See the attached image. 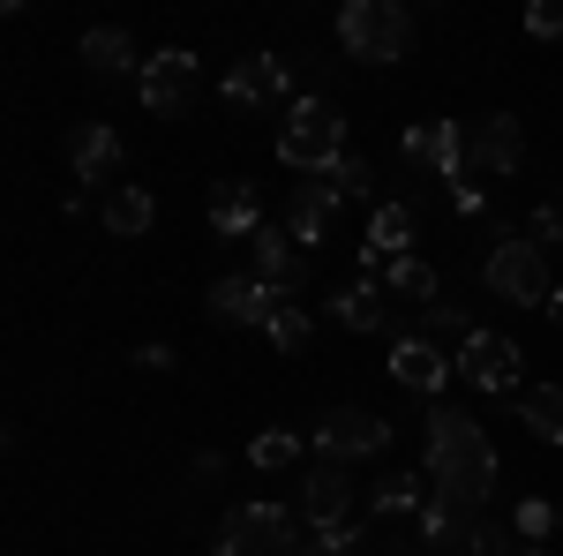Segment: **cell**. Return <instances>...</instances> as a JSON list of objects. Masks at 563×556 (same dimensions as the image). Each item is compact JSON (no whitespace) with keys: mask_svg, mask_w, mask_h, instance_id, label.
<instances>
[{"mask_svg":"<svg viewBox=\"0 0 563 556\" xmlns=\"http://www.w3.org/2000/svg\"><path fill=\"white\" fill-rule=\"evenodd\" d=\"M429 497L451 519H481V504L496 497V444L451 406H429Z\"/></svg>","mask_w":563,"mask_h":556,"instance_id":"1","label":"cell"},{"mask_svg":"<svg viewBox=\"0 0 563 556\" xmlns=\"http://www.w3.org/2000/svg\"><path fill=\"white\" fill-rule=\"evenodd\" d=\"M278 159L294 173H316V181H323V173L346 159V113H339L331 98H316V90L294 98V113H286V129H278Z\"/></svg>","mask_w":563,"mask_h":556,"instance_id":"2","label":"cell"},{"mask_svg":"<svg viewBox=\"0 0 563 556\" xmlns=\"http://www.w3.org/2000/svg\"><path fill=\"white\" fill-rule=\"evenodd\" d=\"M339 39H346L353 61H406V45H413V15H406L398 0H346Z\"/></svg>","mask_w":563,"mask_h":556,"instance_id":"3","label":"cell"},{"mask_svg":"<svg viewBox=\"0 0 563 556\" xmlns=\"http://www.w3.org/2000/svg\"><path fill=\"white\" fill-rule=\"evenodd\" d=\"M211 556H301V519L278 504H241V512H225Z\"/></svg>","mask_w":563,"mask_h":556,"instance_id":"4","label":"cell"},{"mask_svg":"<svg viewBox=\"0 0 563 556\" xmlns=\"http://www.w3.org/2000/svg\"><path fill=\"white\" fill-rule=\"evenodd\" d=\"M481 279H488V294H496V301H519V308H533V301L549 308V301H556L549 263H541V249H533L526 233H504V241L488 249V271H481Z\"/></svg>","mask_w":563,"mask_h":556,"instance_id":"5","label":"cell"},{"mask_svg":"<svg viewBox=\"0 0 563 556\" xmlns=\"http://www.w3.org/2000/svg\"><path fill=\"white\" fill-rule=\"evenodd\" d=\"M286 90H294L286 61H278V53H249V61L225 76V106H233V113H271V106H278V113H294V98H286Z\"/></svg>","mask_w":563,"mask_h":556,"instance_id":"6","label":"cell"},{"mask_svg":"<svg viewBox=\"0 0 563 556\" xmlns=\"http://www.w3.org/2000/svg\"><path fill=\"white\" fill-rule=\"evenodd\" d=\"M196 84H203V76H196V53H188V45H166V53H151V61H143V76H135L143 106H151V113H166V121H174L180 106L196 98Z\"/></svg>","mask_w":563,"mask_h":556,"instance_id":"7","label":"cell"},{"mask_svg":"<svg viewBox=\"0 0 563 556\" xmlns=\"http://www.w3.org/2000/svg\"><path fill=\"white\" fill-rule=\"evenodd\" d=\"M451 361H459V377H466L474 391H504V399L519 391V346L504 339V331H474Z\"/></svg>","mask_w":563,"mask_h":556,"instance_id":"8","label":"cell"},{"mask_svg":"<svg viewBox=\"0 0 563 556\" xmlns=\"http://www.w3.org/2000/svg\"><path fill=\"white\" fill-rule=\"evenodd\" d=\"M316 444H323V459H376L390 444V422H376V414H361V406H331L323 422H316Z\"/></svg>","mask_w":563,"mask_h":556,"instance_id":"9","label":"cell"},{"mask_svg":"<svg viewBox=\"0 0 563 556\" xmlns=\"http://www.w3.org/2000/svg\"><path fill=\"white\" fill-rule=\"evenodd\" d=\"M398 151H406V166H429V173H443V181H466V129H459V121H413Z\"/></svg>","mask_w":563,"mask_h":556,"instance_id":"10","label":"cell"},{"mask_svg":"<svg viewBox=\"0 0 563 556\" xmlns=\"http://www.w3.org/2000/svg\"><path fill=\"white\" fill-rule=\"evenodd\" d=\"M451 377H459V361H451L443 346H429L421 331H406V339L390 346V384H406V391H421V399H435Z\"/></svg>","mask_w":563,"mask_h":556,"instance_id":"11","label":"cell"},{"mask_svg":"<svg viewBox=\"0 0 563 556\" xmlns=\"http://www.w3.org/2000/svg\"><path fill=\"white\" fill-rule=\"evenodd\" d=\"M249 257H256V271H249V279H263V286H271L278 301H294V294H301L308 263H301V249H294V233L263 226V233H249Z\"/></svg>","mask_w":563,"mask_h":556,"instance_id":"12","label":"cell"},{"mask_svg":"<svg viewBox=\"0 0 563 556\" xmlns=\"http://www.w3.org/2000/svg\"><path fill=\"white\" fill-rule=\"evenodd\" d=\"M519 159H526V129L511 113H488L466 135V173H519Z\"/></svg>","mask_w":563,"mask_h":556,"instance_id":"13","label":"cell"},{"mask_svg":"<svg viewBox=\"0 0 563 556\" xmlns=\"http://www.w3.org/2000/svg\"><path fill=\"white\" fill-rule=\"evenodd\" d=\"M346 504H353V467L346 459H316L308 467V489H301L308 526H346Z\"/></svg>","mask_w":563,"mask_h":556,"instance_id":"14","label":"cell"},{"mask_svg":"<svg viewBox=\"0 0 563 556\" xmlns=\"http://www.w3.org/2000/svg\"><path fill=\"white\" fill-rule=\"evenodd\" d=\"M286 301L271 294L263 279H218L211 286V316L218 324H249V331H271V316H278Z\"/></svg>","mask_w":563,"mask_h":556,"instance_id":"15","label":"cell"},{"mask_svg":"<svg viewBox=\"0 0 563 556\" xmlns=\"http://www.w3.org/2000/svg\"><path fill=\"white\" fill-rule=\"evenodd\" d=\"M68 166L84 188H113V173H121V135L106 129V121H84V129L68 135Z\"/></svg>","mask_w":563,"mask_h":556,"instance_id":"16","label":"cell"},{"mask_svg":"<svg viewBox=\"0 0 563 556\" xmlns=\"http://www.w3.org/2000/svg\"><path fill=\"white\" fill-rule=\"evenodd\" d=\"M339 204H346V196H339L331 181H301L294 204H286V233H294V241H323L331 218H339Z\"/></svg>","mask_w":563,"mask_h":556,"instance_id":"17","label":"cell"},{"mask_svg":"<svg viewBox=\"0 0 563 556\" xmlns=\"http://www.w3.org/2000/svg\"><path fill=\"white\" fill-rule=\"evenodd\" d=\"M331 316H339L346 331H384V324H390V286H384V279H353L346 294L331 301Z\"/></svg>","mask_w":563,"mask_h":556,"instance_id":"18","label":"cell"},{"mask_svg":"<svg viewBox=\"0 0 563 556\" xmlns=\"http://www.w3.org/2000/svg\"><path fill=\"white\" fill-rule=\"evenodd\" d=\"M211 226L218 233H263L256 188H249V181H211Z\"/></svg>","mask_w":563,"mask_h":556,"instance_id":"19","label":"cell"},{"mask_svg":"<svg viewBox=\"0 0 563 556\" xmlns=\"http://www.w3.org/2000/svg\"><path fill=\"white\" fill-rule=\"evenodd\" d=\"M511 406H519V422L541 444H563V384H526V391H511Z\"/></svg>","mask_w":563,"mask_h":556,"instance_id":"20","label":"cell"},{"mask_svg":"<svg viewBox=\"0 0 563 556\" xmlns=\"http://www.w3.org/2000/svg\"><path fill=\"white\" fill-rule=\"evenodd\" d=\"M98 218H106V233H121V241H135V233H151V218H158V204H151L143 188H106V196H98Z\"/></svg>","mask_w":563,"mask_h":556,"instance_id":"21","label":"cell"},{"mask_svg":"<svg viewBox=\"0 0 563 556\" xmlns=\"http://www.w3.org/2000/svg\"><path fill=\"white\" fill-rule=\"evenodd\" d=\"M406 241H413V211H406V204H376V218H368V257H376V263L413 257Z\"/></svg>","mask_w":563,"mask_h":556,"instance_id":"22","label":"cell"},{"mask_svg":"<svg viewBox=\"0 0 563 556\" xmlns=\"http://www.w3.org/2000/svg\"><path fill=\"white\" fill-rule=\"evenodd\" d=\"M84 61L98 68V76H129V68H143V61H135V39L129 31H106V23L84 31Z\"/></svg>","mask_w":563,"mask_h":556,"instance_id":"23","label":"cell"},{"mask_svg":"<svg viewBox=\"0 0 563 556\" xmlns=\"http://www.w3.org/2000/svg\"><path fill=\"white\" fill-rule=\"evenodd\" d=\"M368 504H376L384 519H421V512H429V481L390 473V481H376V489H368Z\"/></svg>","mask_w":563,"mask_h":556,"instance_id":"24","label":"cell"},{"mask_svg":"<svg viewBox=\"0 0 563 556\" xmlns=\"http://www.w3.org/2000/svg\"><path fill=\"white\" fill-rule=\"evenodd\" d=\"M384 286H390L398 301H413V308H429V301H435V271H429L421 257H390V263H384Z\"/></svg>","mask_w":563,"mask_h":556,"instance_id":"25","label":"cell"},{"mask_svg":"<svg viewBox=\"0 0 563 556\" xmlns=\"http://www.w3.org/2000/svg\"><path fill=\"white\" fill-rule=\"evenodd\" d=\"M421 339H474V316H466V308H459V301H429V308H421Z\"/></svg>","mask_w":563,"mask_h":556,"instance_id":"26","label":"cell"},{"mask_svg":"<svg viewBox=\"0 0 563 556\" xmlns=\"http://www.w3.org/2000/svg\"><path fill=\"white\" fill-rule=\"evenodd\" d=\"M249 459H256L263 473H278V467H294L301 459V436H286V428H263L256 444H249Z\"/></svg>","mask_w":563,"mask_h":556,"instance_id":"27","label":"cell"},{"mask_svg":"<svg viewBox=\"0 0 563 556\" xmlns=\"http://www.w3.org/2000/svg\"><path fill=\"white\" fill-rule=\"evenodd\" d=\"M511 526H519V542H549V534L563 526V504H541V497H526Z\"/></svg>","mask_w":563,"mask_h":556,"instance_id":"28","label":"cell"},{"mask_svg":"<svg viewBox=\"0 0 563 556\" xmlns=\"http://www.w3.org/2000/svg\"><path fill=\"white\" fill-rule=\"evenodd\" d=\"M308 331H316V324H308V308H294V301H286L278 316H271V346H286V353H301Z\"/></svg>","mask_w":563,"mask_h":556,"instance_id":"29","label":"cell"},{"mask_svg":"<svg viewBox=\"0 0 563 556\" xmlns=\"http://www.w3.org/2000/svg\"><path fill=\"white\" fill-rule=\"evenodd\" d=\"M323 181H331L339 196H368V188H376V173H368V159H361V151H346V159L323 173Z\"/></svg>","mask_w":563,"mask_h":556,"instance_id":"30","label":"cell"},{"mask_svg":"<svg viewBox=\"0 0 563 556\" xmlns=\"http://www.w3.org/2000/svg\"><path fill=\"white\" fill-rule=\"evenodd\" d=\"M466 556H519V526H488V519H481Z\"/></svg>","mask_w":563,"mask_h":556,"instance_id":"31","label":"cell"},{"mask_svg":"<svg viewBox=\"0 0 563 556\" xmlns=\"http://www.w3.org/2000/svg\"><path fill=\"white\" fill-rule=\"evenodd\" d=\"M533 249H563V211H556V204L533 211Z\"/></svg>","mask_w":563,"mask_h":556,"instance_id":"32","label":"cell"},{"mask_svg":"<svg viewBox=\"0 0 563 556\" xmlns=\"http://www.w3.org/2000/svg\"><path fill=\"white\" fill-rule=\"evenodd\" d=\"M526 31H533V39H563V8H549V0L526 8Z\"/></svg>","mask_w":563,"mask_h":556,"instance_id":"33","label":"cell"},{"mask_svg":"<svg viewBox=\"0 0 563 556\" xmlns=\"http://www.w3.org/2000/svg\"><path fill=\"white\" fill-rule=\"evenodd\" d=\"M135 369H174V346H158V339L135 346Z\"/></svg>","mask_w":563,"mask_h":556,"instance_id":"34","label":"cell"},{"mask_svg":"<svg viewBox=\"0 0 563 556\" xmlns=\"http://www.w3.org/2000/svg\"><path fill=\"white\" fill-rule=\"evenodd\" d=\"M519 556H556V549H549V542H526V549Z\"/></svg>","mask_w":563,"mask_h":556,"instance_id":"35","label":"cell"},{"mask_svg":"<svg viewBox=\"0 0 563 556\" xmlns=\"http://www.w3.org/2000/svg\"><path fill=\"white\" fill-rule=\"evenodd\" d=\"M549 316H556V331H563V286H556V301H549Z\"/></svg>","mask_w":563,"mask_h":556,"instance_id":"36","label":"cell"}]
</instances>
